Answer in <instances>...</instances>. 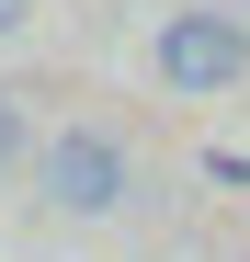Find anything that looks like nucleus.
<instances>
[{"label": "nucleus", "mask_w": 250, "mask_h": 262, "mask_svg": "<svg viewBox=\"0 0 250 262\" xmlns=\"http://www.w3.org/2000/svg\"><path fill=\"white\" fill-rule=\"evenodd\" d=\"M239 69H250V34H239L228 12H171V23H159V80H171V92L216 103Z\"/></svg>", "instance_id": "nucleus-1"}, {"label": "nucleus", "mask_w": 250, "mask_h": 262, "mask_svg": "<svg viewBox=\"0 0 250 262\" xmlns=\"http://www.w3.org/2000/svg\"><path fill=\"white\" fill-rule=\"evenodd\" d=\"M46 194H57L68 216H103V205H125V148H114V137H91V125L46 137Z\"/></svg>", "instance_id": "nucleus-2"}, {"label": "nucleus", "mask_w": 250, "mask_h": 262, "mask_svg": "<svg viewBox=\"0 0 250 262\" xmlns=\"http://www.w3.org/2000/svg\"><path fill=\"white\" fill-rule=\"evenodd\" d=\"M12 160H23V103L0 92V171H12Z\"/></svg>", "instance_id": "nucleus-3"}, {"label": "nucleus", "mask_w": 250, "mask_h": 262, "mask_svg": "<svg viewBox=\"0 0 250 262\" xmlns=\"http://www.w3.org/2000/svg\"><path fill=\"white\" fill-rule=\"evenodd\" d=\"M23 12H34V0H0V34H23Z\"/></svg>", "instance_id": "nucleus-4"}]
</instances>
